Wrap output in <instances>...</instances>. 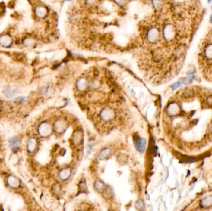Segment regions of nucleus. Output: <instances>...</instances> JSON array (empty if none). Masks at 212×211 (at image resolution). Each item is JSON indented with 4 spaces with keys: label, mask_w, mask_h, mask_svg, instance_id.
Here are the masks:
<instances>
[{
    "label": "nucleus",
    "mask_w": 212,
    "mask_h": 211,
    "mask_svg": "<svg viewBox=\"0 0 212 211\" xmlns=\"http://www.w3.org/2000/svg\"><path fill=\"white\" fill-rule=\"evenodd\" d=\"M197 58L202 71L207 73L212 71V26L199 44Z\"/></svg>",
    "instance_id": "1"
},
{
    "label": "nucleus",
    "mask_w": 212,
    "mask_h": 211,
    "mask_svg": "<svg viewBox=\"0 0 212 211\" xmlns=\"http://www.w3.org/2000/svg\"><path fill=\"white\" fill-rule=\"evenodd\" d=\"M38 132L41 137L46 138L50 136L52 133V128L49 123L47 122H42L39 126Z\"/></svg>",
    "instance_id": "2"
},
{
    "label": "nucleus",
    "mask_w": 212,
    "mask_h": 211,
    "mask_svg": "<svg viewBox=\"0 0 212 211\" xmlns=\"http://www.w3.org/2000/svg\"><path fill=\"white\" fill-rule=\"evenodd\" d=\"M7 183L8 186L11 188L16 189L19 188L21 185V181L20 180L15 176L10 175L7 178Z\"/></svg>",
    "instance_id": "3"
},
{
    "label": "nucleus",
    "mask_w": 212,
    "mask_h": 211,
    "mask_svg": "<svg viewBox=\"0 0 212 211\" xmlns=\"http://www.w3.org/2000/svg\"><path fill=\"white\" fill-rule=\"evenodd\" d=\"M21 139L17 137H13L9 139V147L13 151L17 150L21 146Z\"/></svg>",
    "instance_id": "4"
},
{
    "label": "nucleus",
    "mask_w": 212,
    "mask_h": 211,
    "mask_svg": "<svg viewBox=\"0 0 212 211\" xmlns=\"http://www.w3.org/2000/svg\"><path fill=\"white\" fill-rule=\"evenodd\" d=\"M37 146V142L36 139L32 138H30L27 143V151L30 153H32L34 152Z\"/></svg>",
    "instance_id": "5"
},
{
    "label": "nucleus",
    "mask_w": 212,
    "mask_h": 211,
    "mask_svg": "<svg viewBox=\"0 0 212 211\" xmlns=\"http://www.w3.org/2000/svg\"><path fill=\"white\" fill-rule=\"evenodd\" d=\"M36 14L40 17H43L44 16H46V15L47 13V9L42 6H37L36 8Z\"/></svg>",
    "instance_id": "6"
},
{
    "label": "nucleus",
    "mask_w": 212,
    "mask_h": 211,
    "mask_svg": "<svg viewBox=\"0 0 212 211\" xmlns=\"http://www.w3.org/2000/svg\"><path fill=\"white\" fill-rule=\"evenodd\" d=\"M145 146H146V141L143 139H140L136 142V147L140 152L144 150L145 149Z\"/></svg>",
    "instance_id": "7"
},
{
    "label": "nucleus",
    "mask_w": 212,
    "mask_h": 211,
    "mask_svg": "<svg viewBox=\"0 0 212 211\" xmlns=\"http://www.w3.org/2000/svg\"><path fill=\"white\" fill-rule=\"evenodd\" d=\"M16 94V91L10 87H8L5 88V89L4 90V94L7 97H13Z\"/></svg>",
    "instance_id": "8"
},
{
    "label": "nucleus",
    "mask_w": 212,
    "mask_h": 211,
    "mask_svg": "<svg viewBox=\"0 0 212 211\" xmlns=\"http://www.w3.org/2000/svg\"><path fill=\"white\" fill-rule=\"evenodd\" d=\"M11 43V40L10 37L4 36L0 37V44L3 46H8Z\"/></svg>",
    "instance_id": "9"
},
{
    "label": "nucleus",
    "mask_w": 212,
    "mask_h": 211,
    "mask_svg": "<svg viewBox=\"0 0 212 211\" xmlns=\"http://www.w3.org/2000/svg\"><path fill=\"white\" fill-rule=\"evenodd\" d=\"M98 2V0H86V5H87L88 6L93 8L97 5Z\"/></svg>",
    "instance_id": "10"
},
{
    "label": "nucleus",
    "mask_w": 212,
    "mask_h": 211,
    "mask_svg": "<svg viewBox=\"0 0 212 211\" xmlns=\"http://www.w3.org/2000/svg\"><path fill=\"white\" fill-rule=\"evenodd\" d=\"M192 79H191V78H190V77H185V78H184L183 79H182V83L184 84H191V83H192Z\"/></svg>",
    "instance_id": "11"
},
{
    "label": "nucleus",
    "mask_w": 212,
    "mask_h": 211,
    "mask_svg": "<svg viewBox=\"0 0 212 211\" xmlns=\"http://www.w3.org/2000/svg\"><path fill=\"white\" fill-rule=\"evenodd\" d=\"M115 2L119 6H125L127 3V0H114Z\"/></svg>",
    "instance_id": "12"
},
{
    "label": "nucleus",
    "mask_w": 212,
    "mask_h": 211,
    "mask_svg": "<svg viewBox=\"0 0 212 211\" xmlns=\"http://www.w3.org/2000/svg\"><path fill=\"white\" fill-rule=\"evenodd\" d=\"M26 98L25 97H17V98H16L15 101H16L17 102H20V103H21V102H22L25 101H26Z\"/></svg>",
    "instance_id": "13"
},
{
    "label": "nucleus",
    "mask_w": 212,
    "mask_h": 211,
    "mask_svg": "<svg viewBox=\"0 0 212 211\" xmlns=\"http://www.w3.org/2000/svg\"><path fill=\"white\" fill-rule=\"evenodd\" d=\"M65 173L66 172V174H65V176H65V179H66V177H68V176H66V175H67V174L70 175V172H69V171H68V170H66V172L65 171ZM60 177H61V178H62V179L64 180V171H63V170L62 172H60Z\"/></svg>",
    "instance_id": "14"
},
{
    "label": "nucleus",
    "mask_w": 212,
    "mask_h": 211,
    "mask_svg": "<svg viewBox=\"0 0 212 211\" xmlns=\"http://www.w3.org/2000/svg\"><path fill=\"white\" fill-rule=\"evenodd\" d=\"M181 85V84L180 82H177L176 83H174L172 85V89H176V88H178V87H179Z\"/></svg>",
    "instance_id": "15"
},
{
    "label": "nucleus",
    "mask_w": 212,
    "mask_h": 211,
    "mask_svg": "<svg viewBox=\"0 0 212 211\" xmlns=\"http://www.w3.org/2000/svg\"><path fill=\"white\" fill-rule=\"evenodd\" d=\"M210 22L212 24V14L210 16Z\"/></svg>",
    "instance_id": "16"
},
{
    "label": "nucleus",
    "mask_w": 212,
    "mask_h": 211,
    "mask_svg": "<svg viewBox=\"0 0 212 211\" xmlns=\"http://www.w3.org/2000/svg\"><path fill=\"white\" fill-rule=\"evenodd\" d=\"M208 3H210L212 1V0H208Z\"/></svg>",
    "instance_id": "17"
},
{
    "label": "nucleus",
    "mask_w": 212,
    "mask_h": 211,
    "mask_svg": "<svg viewBox=\"0 0 212 211\" xmlns=\"http://www.w3.org/2000/svg\"><path fill=\"white\" fill-rule=\"evenodd\" d=\"M64 1H72V0H64Z\"/></svg>",
    "instance_id": "18"
},
{
    "label": "nucleus",
    "mask_w": 212,
    "mask_h": 211,
    "mask_svg": "<svg viewBox=\"0 0 212 211\" xmlns=\"http://www.w3.org/2000/svg\"><path fill=\"white\" fill-rule=\"evenodd\" d=\"M211 10H212V6H211Z\"/></svg>",
    "instance_id": "19"
}]
</instances>
